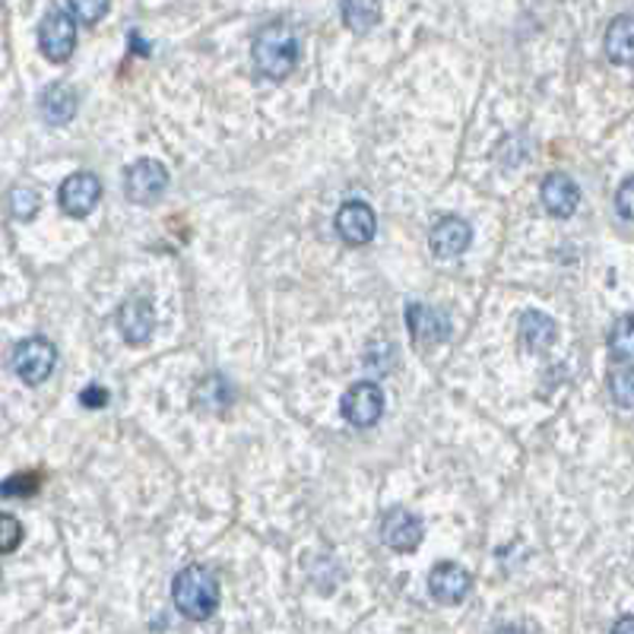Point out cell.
<instances>
[{"label": "cell", "mask_w": 634, "mask_h": 634, "mask_svg": "<svg viewBox=\"0 0 634 634\" xmlns=\"http://www.w3.org/2000/svg\"><path fill=\"white\" fill-rule=\"evenodd\" d=\"M172 600L175 610L191 622H207L219 610V581L217 574L203 565H188L172 581Z\"/></svg>", "instance_id": "cell-1"}, {"label": "cell", "mask_w": 634, "mask_h": 634, "mask_svg": "<svg viewBox=\"0 0 634 634\" xmlns=\"http://www.w3.org/2000/svg\"><path fill=\"white\" fill-rule=\"evenodd\" d=\"M251 54H254L258 73H263L266 80H285L299 64V39H295L292 26L273 20L254 36Z\"/></svg>", "instance_id": "cell-2"}, {"label": "cell", "mask_w": 634, "mask_h": 634, "mask_svg": "<svg viewBox=\"0 0 634 634\" xmlns=\"http://www.w3.org/2000/svg\"><path fill=\"white\" fill-rule=\"evenodd\" d=\"M425 540V524L422 517L406 511V507H391L381 517V543L394 552H416Z\"/></svg>", "instance_id": "cell-7"}, {"label": "cell", "mask_w": 634, "mask_h": 634, "mask_svg": "<svg viewBox=\"0 0 634 634\" xmlns=\"http://www.w3.org/2000/svg\"><path fill=\"white\" fill-rule=\"evenodd\" d=\"M80 403H83L87 410H102V406H109V391L99 388V384H89L87 391L80 394Z\"/></svg>", "instance_id": "cell-27"}, {"label": "cell", "mask_w": 634, "mask_h": 634, "mask_svg": "<svg viewBox=\"0 0 634 634\" xmlns=\"http://www.w3.org/2000/svg\"><path fill=\"white\" fill-rule=\"evenodd\" d=\"M67 7H70L73 20H80L83 26H95L109 13L111 0H67Z\"/></svg>", "instance_id": "cell-24"}, {"label": "cell", "mask_w": 634, "mask_h": 634, "mask_svg": "<svg viewBox=\"0 0 634 634\" xmlns=\"http://www.w3.org/2000/svg\"><path fill=\"white\" fill-rule=\"evenodd\" d=\"M7 207H10V217L20 219V222H29V219H36V213L42 210V198H39L32 188H13Z\"/></svg>", "instance_id": "cell-22"}, {"label": "cell", "mask_w": 634, "mask_h": 634, "mask_svg": "<svg viewBox=\"0 0 634 634\" xmlns=\"http://www.w3.org/2000/svg\"><path fill=\"white\" fill-rule=\"evenodd\" d=\"M610 352L615 362H632L634 359V314H625L615 321L613 333H610Z\"/></svg>", "instance_id": "cell-20"}, {"label": "cell", "mask_w": 634, "mask_h": 634, "mask_svg": "<svg viewBox=\"0 0 634 634\" xmlns=\"http://www.w3.org/2000/svg\"><path fill=\"white\" fill-rule=\"evenodd\" d=\"M495 634H530L526 628H517V625H507V628H499Z\"/></svg>", "instance_id": "cell-29"}, {"label": "cell", "mask_w": 634, "mask_h": 634, "mask_svg": "<svg viewBox=\"0 0 634 634\" xmlns=\"http://www.w3.org/2000/svg\"><path fill=\"white\" fill-rule=\"evenodd\" d=\"M336 232H340V239L346 241V244H352V248L369 244V241L374 239V232H378L374 210L369 203H362V200L343 203L340 213H336Z\"/></svg>", "instance_id": "cell-11"}, {"label": "cell", "mask_w": 634, "mask_h": 634, "mask_svg": "<svg viewBox=\"0 0 634 634\" xmlns=\"http://www.w3.org/2000/svg\"><path fill=\"white\" fill-rule=\"evenodd\" d=\"M540 198H543V207L549 210V217L568 219L581 207V188L565 172H552V175L543 178Z\"/></svg>", "instance_id": "cell-13"}, {"label": "cell", "mask_w": 634, "mask_h": 634, "mask_svg": "<svg viewBox=\"0 0 634 634\" xmlns=\"http://www.w3.org/2000/svg\"><path fill=\"white\" fill-rule=\"evenodd\" d=\"M406 324H410V336L416 346H435V343H444L451 336V324L447 318L429 305H410L406 308Z\"/></svg>", "instance_id": "cell-14"}, {"label": "cell", "mask_w": 634, "mask_h": 634, "mask_svg": "<svg viewBox=\"0 0 634 634\" xmlns=\"http://www.w3.org/2000/svg\"><path fill=\"white\" fill-rule=\"evenodd\" d=\"M603 44L613 64H634V17H615Z\"/></svg>", "instance_id": "cell-17"}, {"label": "cell", "mask_w": 634, "mask_h": 634, "mask_svg": "<svg viewBox=\"0 0 634 634\" xmlns=\"http://www.w3.org/2000/svg\"><path fill=\"white\" fill-rule=\"evenodd\" d=\"M232 400H235V391H232V384L222 374L203 378L198 384V391H194V406H198L200 413H225Z\"/></svg>", "instance_id": "cell-18"}, {"label": "cell", "mask_w": 634, "mask_h": 634, "mask_svg": "<svg viewBox=\"0 0 634 634\" xmlns=\"http://www.w3.org/2000/svg\"><path fill=\"white\" fill-rule=\"evenodd\" d=\"M22 543V524L13 514H0V555L17 552Z\"/></svg>", "instance_id": "cell-25"}, {"label": "cell", "mask_w": 634, "mask_h": 634, "mask_svg": "<svg viewBox=\"0 0 634 634\" xmlns=\"http://www.w3.org/2000/svg\"><path fill=\"white\" fill-rule=\"evenodd\" d=\"M169 169L155 159H137L124 169V198L140 207H150L169 191Z\"/></svg>", "instance_id": "cell-5"}, {"label": "cell", "mask_w": 634, "mask_h": 634, "mask_svg": "<svg viewBox=\"0 0 634 634\" xmlns=\"http://www.w3.org/2000/svg\"><path fill=\"white\" fill-rule=\"evenodd\" d=\"M615 210H618V217L622 219L634 222V178H625V181H622V188H618V194H615Z\"/></svg>", "instance_id": "cell-26"}, {"label": "cell", "mask_w": 634, "mask_h": 634, "mask_svg": "<svg viewBox=\"0 0 634 634\" xmlns=\"http://www.w3.org/2000/svg\"><path fill=\"white\" fill-rule=\"evenodd\" d=\"M613 634H634V615H622L613 625Z\"/></svg>", "instance_id": "cell-28"}, {"label": "cell", "mask_w": 634, "mask_h": 634, "mask_svg": "<svg viewBox=\"0 0 634 634\" xmlns=\"http://www.w3.org/2000/svg\"><path fill=\"white\" fill-rule=\"evenodd\" d=\"M555 336H558V328L549 314H540V311H526L517 324V340L526 352H546L555 346Z\"/></svg>", "instance_id": "cell-16"}, {"label": "cell", "mask_w": 634, "mask_h": 634, "mask_svg": "<svg viewBox=\"0 0 634 634\" xmlns=\"http://www.w3.org/2000/svg\"><path fill=\"white\" fill-rule=\"evenodd\" d=\"M10 365H13V372H17L22 384L39 388V384H44V381L51 378V372H54L58 350H54L51 340H44V336H29V340L17 343V350L10 355Z\"/></svg>", "instance_id": "cell-3"}, {"label": "cell", "mask_w": 634, "mask_h": 634, "mask_svg": "<svg viewBox=\"0 0 634 634\" xmlns=\"http://www.w3.org/2000/svg\"><path fill=\"white\" fill-rule=\"evenodd\" d=\"M39 489H42V476L39 473H17V476L0 482V495L3 499H32Z\"/></svg>", "instance_id": "cell-23"}, {"label": "cell", "mask_w": 634, "mask_h": 634, "mask_svg": "<svg viewBox=\"0 0 634 634\" xmlns=\"http://www.w3.org/2000/svg\"><path fill=\"white\" fill-rule=\"evenodd\" d=\"M473 587V574L457 565V562H441L429 574V593L432 600L444 603V606H457L466 600V593Z\"/></svg>", "instance_id": "cell-10"}, {"label": "cell", "mask_w": 634, "mask_h": 634, "mask_svg": "<svg viewBox=\"0 0 634 634\" xmlns=\"http://www.w3.org/2000/svg\"><path fill=\"white\" fill-rule=\"evenodd\" d=\"M39 48L51 64H67L77 51V20L64 10H48L39 22Z\"/></svg>", "instance_id": "cell-4"}, {"label": "cell", "mask_w": 634, "mask_h": 634, "mask_svg": "<svg viewBox=\"0 0 634 634\" xmlns=\"http://www.w3.org/2000/svg\"><path fill=\"white\" fill-rule=\"evenodd\" d=\"M432 254L441 261H454L470 244H473V225L460 217H441L429 232Z\"/></svg>", "instance_id": "cell-9"}, {"label": "cell", "mask_w": 634, "mask_h": 634, "mask_svg": "<svg viewBox=\"0 0 634 634\" xmlns=\"http://www.w3.org/2000/svg\"><path fill=\"white\" fill-rule=\"evenodd\" d=\"M77 109H80V95H77V89L70 87V83L44 87L42 99H39V111H42V118L48 124L64 128V124H70L77 118Z\"/></svg>", "instance_id": "cell-15"}, {"label": "cell", "mask_w": 634, "mask_h": 634, "mask_svg": "<svg viewBox=\"0 0 634 634\" xmlns=\"http://www.w3.org/2000/svg\"><path fill=\"white\" fill-rule=\"evenodd\" d=\"M340 413L355 429H372L384 416V391L374 381H359L340 400Z\"/></svg>", "instance_id": "cell-6"}, {"label": "cell", "mask_w": 634, "mask_h": 634, "mask_svg": "<svg viewBox=\"0 0 634 634\" xmlns=\"http://www.w3.org/2000/svg\"><path fill=\"white\" fill-rule=\"evenodd\" d=\"M343 22L346 29L355 36H365L372 32L374 26L381 22V10H384V0H343Z\"/></svg>", "instance_id": "cell-19"}, {"label": "cell", "mask_w": 634, "mask_h": 634, "mask_svg": "<svg viewBox=\"0 0 634 634\" xmlns=\"http://www.w3.org/2000/svg\"><path fill=\"white\" fill-rule=\"evenodd\" d=\"M102 200V181L92 172H73L58 188V203L70 219H87Z\"/></svg>", "instance_id": "cell-8"}, {"label": "cell", "mask_w": 634, "mask_h": 634, "mask_svg": "<svg viewBox=\"0 0 634 634\" xmlns=\"http://www.w3.org/2000/svg\"><path fill=\"white\" fill-rule=\"evenodd\" d=\"M118 330L131 346L150 343L155 333V308L147 299H128L118 308Z\"/></svg>", "instance_id": "cell-12"}, {"label": "cell", "mask_w": 634, "mask_h": 634, "mask_svg": "<svg viewBox=\"0 0 634 634\" xmlns=\"http://www.w3.org/2000/svg\"><path fill=\"white\" fill-rule=\"evenodd\" d=\"M610 394L622 410H634V369L628 362H618L610 372Z\"/></svg>", "instance_id": "cell-21"}]
</instances>
